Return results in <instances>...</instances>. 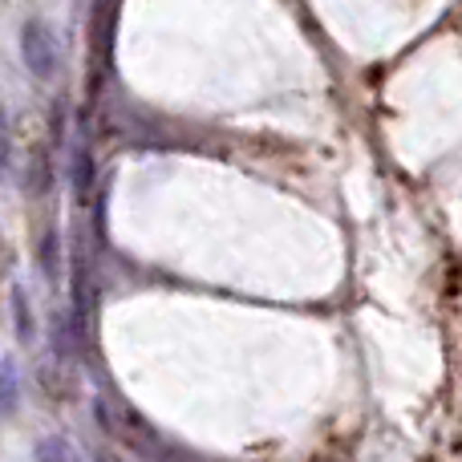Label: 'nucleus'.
I'll return each mask as SVG.
<instances>
[{"mask_svg": "<svg viewBox=\"0 0 462 462\" xmlns=\"http://www.w3.org/2000/svg\"><path fill=\"white\" fill-rule=\"evenodd\" d=\"M21 57H24V69L32 73L37 81H49L57 73V45H53V32L41 16H29L21 29Z\"/></svg>", "mask_w": 462, "mask_h": 462, "instance_id": "obj_1", "label": "nucleus"}, {"mask_svg": "<svg viewBox=\"0 0 462 462\" xmlns=\"http://www.w3.org/2000/svg\"><path fill=\"white\" fill-rule=\"evenodd\" d=\"M13 309H16V333L21 337H32L37 328H32V312H29V304H24V292L16 288L13 292Z\"/></svg>", "mask_w": 462, "mask_h": 462, "instance_id": "obj_2", "label": "nucleus"}, {"mask_svg": "<svg viewBox=\"0 0 462 462\" xmlns=\"http://www.w3.org/2000/svg\"><path fill=\"white\" fill-rule=\"evenodd\" d=\"M41 462H73V458H69V447H65L61 439L41 442Z\"/></svg>", "mask_w": 462, "mask_h": 462, "instance_id": "obj_3", "label": "nucleus"}, {"mask_svg": "<svg viewBox=\"0 0 462 462\" xmlns=\"http://www.w3.org/2000/svg\"><path fill=\"white\" fill-rule=\"evenodd\" d=\"M16 410V374H13V361L5 357V414Z\"/></svg>", "mask_w": 462, "mask_h": 462, "instance_id": "obj_4", "label": "nucleus"}]
</instances>
